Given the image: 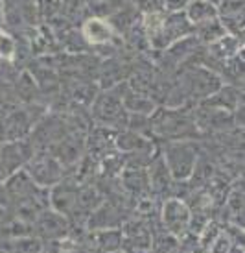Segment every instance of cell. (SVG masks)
I'll use <instances>...</instances> for the list:
<instances>
[{"mask_svg":"<svg viewBox=\"0 0 245 253\" xmlns=\"http://www.w3.org/2000/svg\"><path fill=\"white\" fill-rule=\"evenodd\" d=\"M85 36L89 37L92 42H104L109 39L111 36V30L105 22L98 21V19H92V21L87 22L85 26Z\"/></svg>","mask_w":245,"mask_h":253,"instance_id":"cell-1","label":"cell"}]
</instances>
